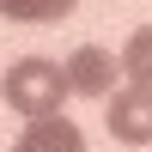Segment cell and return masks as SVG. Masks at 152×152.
<instances>
[{
  "label": "cell",
  "mask_w": 152,
  "mask_h": 152,
  "mask_svg": "<svg viewBox=\"0 0 152 152\" xmlns=\"http://www.w3.org/2000/svg\"><path fill=\"white\" fill-rule=\"evenodd\" d=\"M122 73H128L134 91H152V24H140V31L128 37V49H122Z\"/></svg>",
  "instance_id": "cell-5"
},
{
  "label": "cell",
  "mask_w": 152,
  "mask_h": 152,
  "mask_svg": "<svg viewBox=\"0 0 152 152\" xmlns=\"http://www.w3.org/2000/svg\"><path fill=\"white\" fill-rule=\"evenodd\" d=\"M12 152H85V134L73 128L67 116H49V122H24V134L12 140Z\"/></svg>",
  "instance_id": "cell-4"
},
{
  "label": "cell",
  "mask_w": 152,
  "mask_h": 152,
  "mask_svg": "<svg viewBox=\"0 0 152 152\" xmlns=\"http://www.w3.org/2000/svg\"><path fill=\"white\" fill-rule=\"evenodd\" d=\"M104 128H110V140H122V146H152V91L116 85L110 104H104Z\"/></svg>",
  "instance_id": "cell-3"
},
{
  "label": "cell",
  "mask_w": 152,
  "mask_h": 152,
  "mask_svg": "<svg viewBox=\"0 0 152 152\" xmlns=\"http://www.w3.org/2000/svg\"><path fill=\"white\" fill-rule=\"evenodd\" d=\"M61 67H67V91L104 97V104H110V91H116V79H122V55H110V49H97V43H79Z\"/></svg>",
  "instance_id": "cell-2"
},
{
  "label": "cell",
  "mask_w": 152,
  "mask_h": 152,
  "mask_svg": "<svg viewBox=\"0 0 152 152\" xmlns=\"http://www.w3.org/2000/svg\"><path fill=\"white\" fill-rule=\"evenodd\" d=\"M67 0H0V18H18V24H49V18H67Z\"/></svg>",
  "instance_id": "cell-6"
},
{
  "label": "cell",
  "mask_w": 152,
  "mask_h": 152,
  "mask_svg": "<svg viewBox=\"0 0 152 152\" xmlns=\"http://www.w3.org/2000/svg\"><path fill=\"white\" fill-rule=\"evenodd\" d=\"M6 110L12 116H24V122H49V116H61V104H67V67L61 61H49V55H24V61H12L6 67Z\"/></svg>",
  "instance_id": "cell-1"
}]
</instances>
